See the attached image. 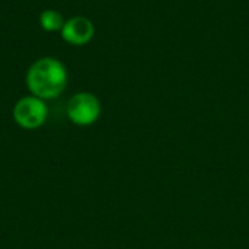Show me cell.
I'll use <instances>...</instances> for the list:
<instances>
[{
    "instance_id": "1",
    "label": "cell",
    "mask_w": 249,
    "mask_h": 249,
    "mask_svg": "<svg viewBox=\"0 0 249 249\" xmlns=\"http://www.w3.org/2000/svg\"><path fill=\"white\" fill-rule=\"evenodd\" d=\"M26 85L34 96L39 99L57 98L67 85V71L63 63L44 57L36 60L26 73Z\"/></svg>"
},
{
    "instance_id": "2",
    "label": "cell",
    "mask_w": 249,
    "mask_h": 249,
    "mask_svg": "<svg viewBox=\"0 0 249 249\" xmlns=\"http://www.w3.org/2000/svg\"><path fill=\"white\" fill-rule=\"evenodd\" d=\"M67 115L76 125H92L101 115V104L98 98L89 92H80L71 96L67 105Z\"/></svg>"
},
{
    "instance_id": "3",
    "label": "cell",
    "mask_w": 249,
    "mask_h": 249,
    "mask_svg": "<svg viewBox=\"0 0 249 249\" xmlns=\"http://www.w3.org/2000/svg\"><path fill=\"white\" fill-rule=\"evenodd\" d=\"M48 115L47 105L36 96H25L19 99L13 108V117L18 125L26 130L41 127Z\"/></svg>"
},
{
    "instance_id": "4",
    "label": "cell",
    "mask_w": 249,
    "mask_h": 249,
    "mask_svg": "<svg viewBox=\"0 0 249 249\" xmlns=\"http://www.w3.org/2000/svg\"><path fill=\"white\" fill-rule=\"evenodd\" d=\"M95 34V26L90 19L83 16H74L64 22L61 35L63 39L71 45H85L88 44Z\"/></svg>"
},
{
    "instance_id": "5",
    "label": "cell",
    "mask_w": 249,
    "mask_h": 249,
    "mask_svg": "<svg viewBox=\"0 0 249 249\" xmlns=\"http://www.w3.org/2000/svg\"><path fill=\"white\" fill-rule=\"evenodd\" d=\"M39 23L44 31L55 32V31L63 29L64 19H63L61 13H58L55 10H44L39 16Z\"/></svg>"
}]
</instances>
